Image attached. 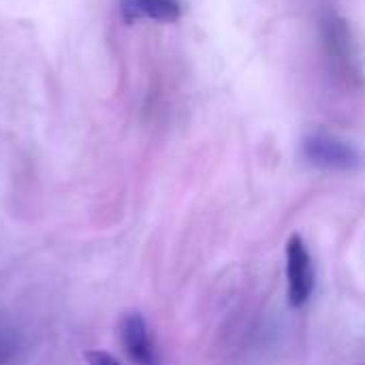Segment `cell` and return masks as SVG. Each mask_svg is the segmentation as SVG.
<instances>
[{
  "mask_svg": "<svg viewBox=\"0 0 365 365\" xmlns=\"http://www.w3.org/2000/svg\"><path fill=\"white\" fill-rule=\"evenodd\" d=\"M21 342L13 329L0 327V365H13L17 361Z\"/></svg>",
  "mask_w": 365,
  "mask_h": 365,
  "instance_id": "8992f818",
  "label": "cell"
},
{
  "mask_svg": "<svg viewBox=\"0 0 365 365\" xmlns=\"http://www.w3.org/2000/svg\"><path fill=\"white\" fill-rule=\"evenodd\" d=\"M323 36H325V45H327L331 60L336 64H340L338 68L349 73L353 68V47H351V36H349L346 24L340 17L329 15L323 21Z\"/></svg>",
  "mask_w": 365,
  "mask_h": 365,
  "instance_id": "5b68a950",
  "label": "cell"
},
{
  "mask_svg": "<svg viewBox=\"0 0 365 365\" xmlns=\"http://www.w3.org/2000/svg\"><path fill=\"white\" fill-rule=\"evenodd\" d=\"M122 19L133 24L139 19H150L158 24H173L182 17L180 0H120Z\"/></svg>",
  "mask_w": 365,
  "mask_h": 365,
  "instance_id": "277c9868",
  "label": "cell"
},
{
  "mask_svg": "<svg viewBox=\"0 0 365 365\" xmlns=\"http://www.w3.org/2000/svg\"><path fill=\"white\" fill-rule=\"evenodd\" d=\"M304 156L323 169H353L359 165V154L346 141L325 133L314 130L304 139Z\"/></svg>",
  "mask_w": 365,
  "mask_h": 365,
  "instance_id": "7a4b0ae2",
  "label": "cell"
},
{
  "mask_svg": "<svg viewBox=\"0 0 365 365\" xmlns=\"http://www.w3.org/2000/svg\"><path fill=\"white\" fill-rule=\"evenodd\" d=\"M83 357H86L88 365H120V361L113 355H109L105 351H88Z\"/></svg>",
  "mask_w": 365,
  "mask_h": 365,
  "instance_id": "52a82bcc",
  "label": "cell"
},
{
  "mask_svg": "<svg viewBox=\"0 0 365 365\" xmlns=\"http://www.w3.org/2000/svg\"><path fill=\"white\" fill-rule=\"evenodd\" d=\"M314 291V265L302 235L293 233L287 242V293L291 308H304Z\"/></svg>",
  "mask_w": 365,
  "mask_h": 365,
  "instance_id": "6da1fadb",
  "label": "cell"
},
{
  "mask_svg": "<svg viewBox=\"0 0 365 365\" xmlns=\"http://www.w3.org/2000/svg\"><path fill=\"white\" fill-rule=\"evenodd\" d=\"M120 342L126 357L135 365H158V353L145 319L139 312H128L120 321Z\"/></svg>",
  "mask_w": 365,
  "mask_h": 365,
  "instance_id": "3957f363",
  "label": "cell"
}]
</instances>
